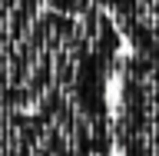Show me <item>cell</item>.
Instances as JSON below:
<instances>
[]
</instances>
